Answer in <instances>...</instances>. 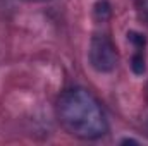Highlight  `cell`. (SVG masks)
I'll use <instances>...</instances> for the list:
<instances>
[{"label": "cell", "instance_id": "obj_4", "mask_svg": "<svg viewBox=\"0 0 148 146\" xmlns=\"http://www.w3.org/2000/svg\"><path fill=\"white\" fill-rule=\"evenodd\" d=\"M93 12H95V17L103 23L112 16V7L107 0H98L95 3V7H93Z\"/></svg>", "mask_w": 148, "mask_h": 146}, {"label": "cell", "instance_id": "obj_1", "mask_svg": "<svg viewBox=\"0 0 148 146\" xmlns=\"http://www.w3.org/2000/svg\"><path fill=\"white\" fill-rule=\"evenodd\" d=\"M57 117L62 127L79 139L93 141L107 134L109 124L97 98L83 89H66L57 103Z\"/></svg>", "mask_w": 148, "mask_h": 146}, {"label": "cell", "instance_id": "obj_8", "mask_svg": "<svg viewBox=\"0 0 148 146\" xmlns=\"http://www.w3.org/2000/svg\"><path fill=\"white\" fill-rule=\"evenodd\" d=\"M24 2H31V3H40V2H48V0H24Z\"/></svg>", "mask_w": 148, "mask_h": 146}, {"label": "cell", "instance_id": "obj_6", "mask_svg": "<svg viewBox=\"0 0 148 146\" xmlns=\"http://www.w3.org/2000/svg\"><path fill=\"white\" fill-rule=\"evenodd\" d=\"M136 7H138L140 17L148 24V0H138V2H136Z\"/></svg>", "mask_w": 148, "mask_h": 146}, {"label": "cell", "instance_id": "obj_3", "mask_svg": "<svg viewBox=\"0 0 148 146\" xmlns=\"http://www.w3.org/2000/svg\"><path fill=\"white\" fill-rule=\"evenodd\" d=\"M131 71L136 76H143L147 71V60H145V50H136L131 59Z\"/></svg>", "mask_w": 148, "mask_h": 146}, {"label": "cell", "instance_id": "obj_2", "mask_svg": "<svg viewBox=\"0 0 148 146\" xmlns=\"http://www.w3.org/2000/svg\"><path fill=\"white\" fill-rule=\"evenodd\" d=\"M90 65L100 74H109L117 67V50L107 35H93L88 48Z\"/></svg>", "mask_w": 148, "mask_h": 146}, {"label": "cell", "instance_id": "obj_5", "mask_svg": "<svg viewBox=\"0 0 148 146\" xmlns=\"http://www.w3.org/2000/svg\"><path fill=\"white\" fill-rule=\"evenodd\" d=\"M127 41L134 46V50H145V46H147V38L138 31H129L127 33Z\"/></svg>", "mask_w": 148, "mask_h": 146}, {"label": "cell", "instance_id": "obj_7", "mask_svg": "<svg viewBox=\"0 0 148 146\" xmlns=\"http://www.w3.org/2000/svg\"><path fill=\"white\" fill-rule=\"evenodd\" d=\"M121 145H140V141H136V139H133V138H124V139L121 141Z\"/></svg>", "mask_w": 148, "mask_h": 146}]
</instances>
